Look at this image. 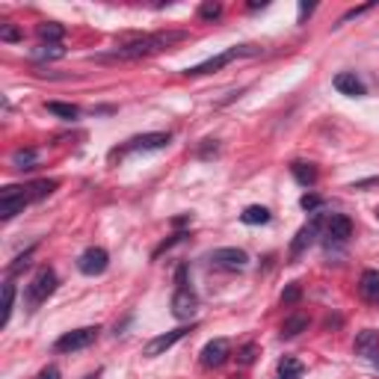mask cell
<instances>
[{
    "instance_id": "f1b7e54d",
    "label": "cell",
    "mask_w": 379,
    "mask_h": 379,
    "mask_svg": "<svg viewBox=\"0 0 379 379\" xmlns=\"http://www.w3.org/2000/svg\"><path fill=\"white\" fill-rule=\"evenodd\" d=\"M320 205H323V199H320V195H311V193H305L302 199H300V207L302 210H317Z\"/></svg>"
},
{
    "instance_id": "9c48e42d",
    "label": "cell",
    "mask_w": 379,
    "mask_h": 379,
    "mask_svg": "<svg viewBox=\"0 0 379 379\" xmlns=\"http://www.w3.org/2000/svg\"><path fill=\"white\" fill-rule=\"evenodd\" d=\"M210 261H214V266H222V270H243V266L249 264V255L243 249L237 246H226V249H217L214 255H210Z\"/></svg>"
},
{
    "instance_id": "3957f363",
    "label": "cell",
    "mask_w": 379,
    "mask_h": 379,
    "mask_svg": "<svg viewBox=\"0 0 379 379\" xmlns=\"http://www.w3.org/2000/svg\"><path fill=\"white\" fill-rule=\"evenodd\" d=\"M57 273L51 270V266H39L36 270V276H33V282L27 285V305L30 308H36V305H41L53 290H57Z\"/></svg>"
},
{
    "instance_id": "52a82bcc",
    "label": "cell",
    "mask_w": 379,
    "mask_h": 379,
    "mask_svg": "<svg viewBox=\"0 0 379 379\" xmlns=\"http://www.w3.org/2000/svg\"><path fill=\"white\" fill-rule=\"evenodd\" d=\"M187 332H190L187 326H178V329H172V332H163V335H158V338H151V341L146 344L143 353H146L148 359H158V356H163V353H166V349H172L181 338H184Z\"/></svg>"
},
{
    "instance_id": "d590c367",
    "label": "cell",
    "mask_w": 379,
    "mask_h": 379,
    "mask_svg": "<svg viewBox=\"0 0 379 379\" xmlns=\"http://www.w3.org/2000/svg\"><path fill=\"white\" fill-rule=\"evenodd\" d=\"M371 359H373V364H376V368H379V349H376V353H373Z\"/></svg>"
},
{
    "instance_id": "4fadbf2b",
    "label": "cell",
    "mask_w": 379,
    "mask_h": 379,
    "mask_svg": "<svg viewBox=\"0 0 379 379\" xmlns=\"http://www.w3.org/2000/svg\"><path fill=\"white\" fill-rule=\"evenodd\" d=\"M335 89H338L341 95H349V98H361V95H368V89H364V83H361L353 72H341V75H335Z\"/></svg>"
},
{
    "instance_id": "8992f818",
    "label": "cell",
    "mask_w": 379,
    "mask_h": 379,
    "mask_svg": "<svg viewBox=\"0 0 379 379\" xmlns=\"http://www.w3.org/2000/svg\"><path fill=\"white\" fill-rule=\"evenodd\" d=\"M107 266H110V255H107L101 246H89V249L77 258V270H80L83 276H101Z\"/></svg>"
},
{
    "instance_id": "603a6c76",
    "label": "cell",
    "mask_w": 379,
    "mask_h": 379,
    "mask_svg": "<svg viewBox=\"0 0 379 379\" xmlns=\"http://www.w3.org/2000/svg\"><path fill=\"white\" fill-rule=\"evenodd\" d=\"M278 379H302V361L285 356L278 361Z\"/></svg>"
},
{
    "instance_id": "83f0119b",
    "label": "cell",
    "mask_w": 379,
    "mask_h": 379,
    "mask_svg": "<svg viewBox=\"0 0 379 379\" xmlns=\"http://www.w3.org/2000/svg\"><path fill=\"white\" fill-rule=\"evenodd\" d=\"M255 353H258V347L255 344H246L240 353H237V361H240V364H252V361H255Z\"/></svg>"
},
{
    "instance_id": "1f68e13d",
    "label": "cell",
    "mask_w": 379,
    "mask_h": 379,
    "mask_svg": "<svg viewBox=\"0 0 379 379\" xmlns=\"http://www.w3.org/2000/svg\"><path fill=\"white\" fill-rule=\"evenodd\" d=\"M371 9V4H364V6H356V9H349V12H344V15H341V21L338 24H347L349 18H356V15H361V12H368Z\"/></svg>"
},
{
    "instance_id": "277c9868",
    "label": "cell",
    "mask_w": 379,
    "mask_h": 379,
    "mask_svg": "<svg viewBox=\"0 0 379 379\" xmlns=\"http://www.w3.org/2000/svg\"><path fill=\"white\" fill-rule=\"evenodd\" d=\"M27 205H30L27 187H4V193H0V219L18 217Z\"/></svg>"
},
{
    "instance_id": "44dd1931",
    "label": "cell",
    "mask_w": 379,
    "mask_h": 379,
    "mask_svg": "<svg viewBox=\"0 0 379 379\" xmlns=\"http://www.w3.org/2000/svg\"><path fill=\"white\" fill-rule=\"evenodd\" d=\"M48 113L51 116H57V119H65V122H75L80 116V110L75 104H63V101H48Z\"/></svg>"
},
{
    "instance_id": "8d00e7d4",
    "label": "cell",
    "mask_w": 379,
    "mask_h": 379,
    "mask_svg": "<svg viewBox=\"0 0 379 379\" xmlns=\"http://www.w3.org/2000/svg\"><path fill=\"white\" fill-rule=\"evenodd\" d=\"M98 376H101V373H89V376H83V379H98Z\"/></svg>"
},
{
    "instance_id": "e575fe53",
    "label": "cell",
    "mask_w": 379,
    "mask_h": 379,
    "mask_svg": "<svg viewBox=\"0 0 379 379\" xmlns=\"http://www.w3.org/2000/svg\"><path fill=\"white\" fill-rule=\"evenodd\" d=\"M311 9H314V6H308V4H300V24L305 21V15H311Z\"/></svg>"
},
{
    "instance_id": "7402d4cb",
    "label": "cell",
    "mask_w": 379,
    "mask_h": 379,
    "mask_svg": "<svg viewBox=\"0 0 379 379\" xmlns=\"http://www.w3.org/2000/svg\"><path fill=\"white\" fill-rule=\"evenodd\" d=\"M305 329H308V317L305 314H293V317H288L282 323V338H297V335L305 332Z\"/></svg>"
},
{
    "instance_id": "d6986e66",
    "label": "cell",
    "mask_w": 379,
    "mask_h": 379,
    "mask_svg": "<svg viewBox=\"0 0 379 379\" xmlns=\"http://www.w3.org/2000/svg\"><path fill=\"white\" fill-rule=\"evenodd\" d=\"M36 163H39V154H36L33 148H18L15 154H12V166H15V169H21V172L36 169Z\"/></svg>"
},
{
    "instance_id": "484cf974",
    "label": "cell",
    "mask_w": 379,
    "mask_h": 379,
    "mask_svg": "<svg viewBox=\"0 0 379 379\" xmlns=\"http://www.w3.org/2000/svg\"><path fill=\"white\" fill-rule=\"evenodd\" d=\"M33 57L36 60H60V57H65V48L63 45H41Z\"/></svg>"
},
{
    "instance_id": "8fae6325",
    "label": "cell",
    "mask_w": 379,
    "mask_h": 379,
    "mask_svg": "<svg viewBox=\"0 0 379 379\" xmlns=\"http://www.w3.org/2000/svg\"><path fill=\"white\" fill-rule=\"evenodd\" d=\"M169 134H163V131H158V134H143V136H134L131 143H128V151H158V148H166L169 146Z\"/></svg>"
},
{
    "instance_id": "4316f807",
    "label": "cell",
    "mask_w": 379,
    "mask_h": 379,
    "mask_svg": "<svg viewBox=\"0 0 379 379\" xmlns=\"http://www.w3.org/2000/svg\"><path fill=\"white\" fill-rule=\"evenodd\" d=\"M199 15H202L205 21H217V18L222 15V6H219V4H202V6H199Z\"/></svg>"
},
{
    "instance_id": "ffe728a7",
    "label": "cell",
    "mask_w": 379,
    "mask_h": 379,
    "mask_svg": "<svg viewBox=\"0 0 379 379\" xmlns=\"http://www.w3.org/2000/svg\"><path fill=\"white\" fill-rule=\"evenodd\" d=\"M290 172H293V178H297L302 187H314L317 184V169L311 163H293Z\"/></svg>"
},
{
    "instance_id": "d4e9b609",
    "label": "cell",
    "mask_w": 379,
    "mask_h": 379,
    "mask_svg": "<svg viewBox=\"0 0 379 379\" xmlns=\"http://www.w3.org/2000/svg\"><path fill=\"white\" fill-rule=\"evenodd\" d=\"M12 302H15V285L6 282L4 285V317H0V326H6L12 317Z\"/></svg>"
},
{
    "instance_id": "5b68a950",
    "label": "cell",
    "mask_w": 379,
    "mask_h": 379,
    "mask_svg": "<svg viewBox=\"0 0 379 379\" xmlns=\"http://www.w3.org/2000/svg\"><path fill=\"white\" fill-rule=\"evenodd\" d=\"M95 338H98V326H83L75 332H65L53 347H57V353H77V349H86L89 344H95Z\"/></svg>"
},
{
    "instance_id": "836d02e7",
    "label": "cell",
    "mask_w": 379,
    "mask_h": 379,
    "mask_svg": "<svg viewBox=\"0 0 379 379\" xmlns=\"http://www.w3.org/2000/svg\"><path fill=\"white\" fill-rule=\"evenodd\" d=\"M36 379H63V376H60V371L53 368V364H48V368H41V373Z\"/></svg>"
},
{
    "instance_id": "9a60e30c",
    "label": "cell",
    "mask_w": 379,
    "mask_h": 379,
    "mask_svg": "<svg viewBox=\"0 0 379 379\" xmlns=\"http://www.w3.org/2000/svg\"><path fill=\"white\" fill-rule=\"evenodd\" d=\"M36 33L41 39V45H60V39L65 36V27L57 24V21H45V24L36 27Z\"/></svg>"
},
{
    "instance_id": "7c38bea8",
    "label": "cell",
    "mask_w": 379,
    "mask_h": 379,
    "mask_svg": "<svg viewBox=\"0 0 379 379\" xmlns=\"http://www.w3.org/2000/svg\"><path fill=\"white\" fill-rule=\"evenodd\" d=\"M349 234H353V222H349V217L332 214V219L326 222V237H329V240L344 243V240H349Z\"/></svg>"
},
{
    "instance_id": "d6a6232c",
    "label": "cell",
    "mask_w": 379,
    "mask_h": 379,
    "mask_svg": "<svg viewBox=\"0 0 379 379\" xmlns=\"http://www.w3.org/2000/svg\"><path fill=\"white\" fill-rule=\"evenodd\" d=\"M30 255H33V249H27V252H24V255H21V258H18L15 264H12V266H9V273H18V270H21V266H27V264H30Z\"/></svg>"
},
{
    "instance_id": "cb8c5ba5",
    "label": "cell",
    "mask_w": 379,
    "mask_h": 379,
    "mask_svg": "<svg viewBox=\"0 0 379 379\" xmlns=\"http://www.w3.org/2000/svg\"><path fill=\"white\" fill-rule=\"evenodd\" d=\"M53 190H57V181H36V184L27 187V193H30V202L45 199V195H51Z\"/></svg>"
},
{
    "instance_id": "f546056e",
    "label": "cell",
    "mask_w": 379,
    "mask_h": 379,
    "mask_svg": "<svg viewBox=\"0 0 379 379\" xmlns=\"http://www.w3.org/2000/svg\"><path fill=\"white\" fill-rule=\"evenodd\" d=\"M0 39H4V41H21L24 36H21V30H18V27H12V24H6V27H4V30H0Z\"/></svg>"
},
{
    "instance_id": "ac0fdd59",
    "label": "cell",
    "mask_w": 379,
    "mask_h": 379,
    "mask_svg": "<svg viewBox=\"0 0 379 379\" xmlns=\"http://www.w3.org/2000/svg\"><path fill=\"white\" fill-rule=\"evenodd\" d=\"M240 219L246 222V226H266V222H270V210H266L264 205H249L240 214Z\"/></svg>"
},
{
    "instance_id": "74e56055",
    "label": "cell",
    "mask_w": 379,
    "mask_h": 379,
    "mask_svg": "<svg viewBox=\"0 0 379 379\" xmlns=\"http://www.w3.org/2000/svg\"><path fill=\"white\" fill-rule=\"evenodd\" d=\"M376 217H379V210H376Z\"/></svg>"
},
{
    "instance_id": "2e32d148",
    "label": "cell",
    "mask_w": 379,
    "mask_h": 379,
    "mask_svg": "<svg viewBox=\"0 0 379 379\" xmlns=\"http://www.w3.org/2000/svg\"><path fill=\"white\" fill-rule=\"evenodd\" d=\"M376 349H379V332H376V329L359 332V338H356V353H359V356H373Z\"/></svg>"
},
{
    "instance_id": "4dcf8cb0",
    "label": "cell",
    "mask_w": 379,
    "mask_h": 379,
    "mask_svg": "<svg viewBox=\"0 0 379 379\" xmlns=\"http://www.w3.org/2000/svg\"><path fill=\"white\" fill-rule=\"evenodd\" d=\"M297 300H300V285H290V288L282 293V302L290 305V302H297Z\"/></svg>"
},
{
    "instance_id": "6da1fadb",
    "label": "cell",
    "mask_w": 379,
    "mask_h": 379,
    "mask_svg": "<svg viewBox=\"0 0 379 379\" xmlns=\"http://www.w3.org/2000/svg\"><path fill=\"white\" fill-rule=\"evenodd\" d=\"M187 33L184 30H169V33H154V36H139L128 45H119L113 57L116 60H139V57H151V53L169 51L178 41H184Z\"/></svg>"
},
{
    "instance_id": "e0dca14e",
    "label": "cell",
    "mask_w": 379,
    "mask_h": 379,
    "mask_svg": "<svg viewBox=\"0 0 379 379\" xmlns=\"http://www.w3.org/2000/svg\"><path fill=\"white\" fill-rule=\"evenodd\" d=\"M359 288H361V297L364 300H376L379 302V270H364Z\"/></svg>"
},
{
    "instance_id": "5bb4252c",
    "label": "cell",
    "mask_w": 379,
    "mask_h": 379,
    "mask_svg": "<svg viewBox=\"0 0 379 379\" xmlns=\"http://www.w3.org/2000/svg\"><path fill=\"white\" fill-rule=\"evenodd\" d=\"M314 237H317V219H311L308 226H302V229L297 231V240L290 243V258H300L302 252L314 243Z\"/></svg>"
},
{
    "instance_id": "30bf717a",
    "label": "cell",
    "mask_w": 379,
    "mask_h": 379,
    "mask_svg": "<svg viewBox=\"0 0 379 379\" xmlns=\"http://www.w3.org/2000/svg\"><path fill=\"white\" fill-rule=\"evenodd\" d=\"M229 356H231V344L226 338H214L202 349V364L205 368H219V364L229 361Z\"/></svg>"
},
{
    "instance_id": "ba28073f",
    "label": "cell",
    "mask_w": 379,
    "mask_h": 379,
    "mask_svg": "<svg viewBox=\"0 0 379 379\" xmlns=\"http://www.w3.org/2000/svg\"><path fill=\"white\" fill-rule=\"evenodd\" d=\"M195 308H199V297L190 290V285H181L172 297V314L178 320H190L195 314Z\"/></svg>"
},
{
    "instance_id": "7a4b0ae2",
    "label": "cell",
    "mask_w": 379,
    "mask_h": 379,
    "mask_svg": "<svg viewBox=\"0 0 379 379\" xmlns=\"http://www.w3.org/2000/svg\"><path fill=\"white\" fill-rule=\"evenodd\" d=\"M258 53V48H252V45H240V48H229L226 53H217V57H210V60H205V63H199V65H193V68H187V77H202V75H214V72H219V68H226L231 60H237V57H255Z\"/></svg>"
}]
</instances>
